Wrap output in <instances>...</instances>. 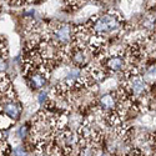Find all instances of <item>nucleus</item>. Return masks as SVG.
<instances>
[{
	"instance_id": "f257e3e1",
	"label": "nucleus",
	"mask_w": 156,
	"mask_h": 156,
	"mask_svg": "<svg viewBox=\"0 0 156 156\" xmlns=\"http://www.w3.org/2000/svg\"><path fill=\"white\" fill-rule=\"evenodd\" d=\"M119 27V20L114 15H102L101 18H99L94 25H93V30L95 33L99 34H104V33H110L112 30H115Z\"/></svg>"
},
{
	"instance_id": "f03ea898",
	"label": "nucleus",
	"mask_w": 156,
	"mask_h": 156,
	"mask_svg": "<svg viewBox=\"0 0 156 156\" xmlns=\"http://www.w3.org/2000/svg\"><path fill=\"white\" fill-rule=\"evenodd\" d=\"M71 36H74V30L71 29L70 25L68 24H64V25H60L59 28H56L54 30V39L60 43H65L66 44Z\"/></svg>"
},
{
	"instance_id": "7ed1b4c3",
	"label": "nucleus",
	"mask_w": 156,
	"mask_h": 156,
	"mask_svg": "<svg viewBox=\"0 0 156 156\" xmlns=\"http://www.w3.org/2000/svg\"><path fill=\"white\" fill-rule=\"evenodd\" d=\"M3 111H4V114L6 116H9L11 120L18 119L19 115H20V108H19L18 104H15L14 101H9V102L4 104Z\"/></svg>"
},
{
	"instance_id": "20e7f679",
	"label": "nucleus",
	"mask_w": 156,
	"mask_h": 156,
	"mask_svg": "<svg viewBox=\"0 0 156 156\" xmlns=\"http://www.w3.org/2000/svg\"><path fill=\"white\" fill-rule=\"evenodd\" d=\"M130 86H131L133 94H135L137 96L142 95V94L146 91V89H147L145 81L142 80L141 77H139V76H134V79L131 80V83H130Z\"/></svg>"
},
{
	"instance_id": "39448f33",
	"label": "nucleus",
	"mask_w": 156,
	"mask_h": 156,
	"mask_svg": "<svg viewBox=\"0 0 156 156\" xmlns=\"http://www.w3.org/2000/svg\"><path fill=\"white\" fill-rule=\"evenodd\" d=\"M106 66L112 70V71H120L121 69H124L125 66V60L122 56L120 55H115V56H111L108 62H106Z\"/></svg>"
},
{
	"instance_id": "423d86ee",
	"label": "nucleus",
	"mask_w": 156,
	"mask_h": 156,
	"mask_svg": "<svg viewBox=\"0 0 156 156\" xmlns=\"http://www.w3.org/2000/svg\"><path fill=\"white\" fill-rule=\"evenodd\" d=\"M71 60H73V62L75 65H77V66H81V65H84L85 61H86V55L84 53V50L75 46L74 51L71 53Z\"/></svg>"
},
{
	"instance_id": "0eeeda50",
	"label": "nucleus",
	"mask_w": 156,
	"mask_h": 156,
	"mask_svg": "<svg viewBox=\"0 0 156 156\" xmlns=\"http://www.w3.org/2000/svg\"><path fill=\"white\" fill-rule=\"evenodd\" d=\"M46 83V79L45 76L41 74V73H37V74H34L31 76V85L35 87V89H40L45 85Z\"/></svg>"
},
{
	"instance_id": "6e6552de",
	"label": "nucleus",
	"mask_w": 156,
	"mask_h": 156,
	"mask_svg": "<svg viewBox=\"0 0 156 156\" xmlns=\"http://www.w3.org/2000/svg\"><path fill=\"white\" fill-rule=\"evenodd\" d=\"M100 105L104 109H114L115 108V99L111 95H104L100 99Z\"/></svg>"
},
{
	"instance_id": "1a4fd4ad",
	"label": "nucleus",
	"mask_w": 156,
	"mask_h": 156,
	"mask_svg": "<svg viewBox=\"0 0 156 156\" xmlns=\"http://www.w3.org/2000/svg\"><path fill=\"white\" fill-rule=\"evenodd\" d=\"M11 124H12V120L9 118V116H6L5 114L0 115V129H8Z\"/></svg>"
},
{
	"instance_id": "9d476101",
	"label": "nucleus",
	"mask_w": 156,
	"mask_h": 156,
	"mask_svg": "<svg viewBox=\"0 0 156 156\" xmlns=\"http://www.w3.org/2000/svg\"><path fill=\"white\" fill-rule=\"evenodd\" d=\"M14 154H15V156H27V151L21 146H18L16 149H14Z\"/></svg>"
},
{
	"instance_id": "9b49d317",
	"label": "nucleus",
	"mask_w": 156,
	"mask_h": 156,
	"mask_svg": "<svg viewBox=\"0 0 156 156\" xmlns=\"http://www.w3.org/2000/svg\"><path fill=\"white\" fill-rule=\"evenodd\" d=\"M27 133H28L27 126H21V127L19 129V136H20V137H25V136H27Z\"/></svg>"
},
{
	"instance_id": "f8f14e48",
	"label": "nucleus",
	"mask_w": 156,
	"mask_h": 156,
	"mask_svg": "<svg viewBox=\"0 0 156 156\" xmlns=\"http://www.w3.org/2000/svg\"><path fill=\"white\" fill-rule=\"evenodd\" d=\"M6 66H8L6 61L3 58H0V71H5L6 70Z\"/></svg>"
},
{
	"instance_id": "ddd939ff",
	"label": "nucleus",
	"mask_w": 156,
	"mask_h": 156,
	"mask_svg": "<svg viewBox=\"0 0 156 156\" xmlns=\"http://www.w3.org/2000/svg\"><path fill=\"white\" fill-rule=\"evenodd\" d=\"M45 100H46V93H40V95H39V102L44 104Z\"/></svg>"
},
{
	"instance_id": "4468645a",
	"label": "nucleus",
	"mask_w": 156,
	"mask_h": 156,
	"mask_svg": "<svg viewBox=\"0 0 156 156\" xmlns=\"http://www.w3.org/2000/svg\"><path fill=\"white\" fill-rule=\"evenodd\" d=\"M102 156H106V155H102Z\"/></svg>"
}]
</instances>
